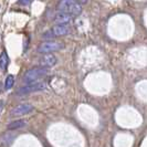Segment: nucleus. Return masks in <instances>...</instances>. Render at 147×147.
<instances>
[{"label": "nucleus", "mask_w": 147, "mask_h": 147, "mask_svg": "<svg viewBox=\"0 0 147 147\" xmlns=\"http://www.w3.org/2000/svg\"><path fill=\"white\" fill-rule=\"evenodd\" d=\"M58 10L62 12H66L72 16H78L81 13L82 7L75 0H60L58 3Z\"/></svg>", "instance_id": "obj_1"}, {"label": "nucleus", "mask_w": 147, "mask_h": 147, "mask_svg": "<svg viewBox=\"0 0 147 147\" xmlns=\"http://www.w3.org/2000/svg\"><path fill=\"white\" fill-rule=\"evenodd\" d=\"M64 48V44L62 42H59V41H45V42H42L38 47L37 51L39 53H52V52H57L60 51Z\"/></svg>", "instance_id": "obj_2"}, {"label": "nucleus", "mask_w": 147, "mask_h": 147, "mask_svg": "<svg viewBox=\"0 0 147 147\" xmlns=\"http://www.w3.org/2000/svg\"><path fill=\"white\" fill-rule=\"evenodd\" d=\"M45 88V83L43 82H38V81H33L30 82V83H27V85L24 86H21L20 88H18L17 91V94L18 95H27V94H30L32 92H38V91H42Z\"/></svg>", "instance_id": "obj_3"}, {"label": "nucleus", "mask_w": 147, "mask_h": 147, "mask_svg": "<svg viewBox=\"0 0 147 147\" xmlns=\"http://www.w3.org/2000/svg\"><path fill=\"white\" fill-rule=\"evenodd\" d=\"M48 73V70L41 66V67H33V69H30L29 71H27L24 74V81L27 83L33 81H38L39 79H41L42 76H44L45 74Z\"/></svg>", "instance_id": "obj_4"}, {"label": "nucleus", "mask_w": 147, "mask_h": 147, "mask_svg": "<svg viewBox=\"0 0 147 147\" xmlns=\"http://www.w3.org/2000/svg\"><path fill=\"white\" fill-rule=\"evenodd\" d=\"M33 111V106L29 103H23L20 104L18 106H16L13 110L11 111V116L12 117H17V116H22L26 114H29Z\"/></svg>", "instance_id": "obj_5"}, {"label": "nucleus", "mask_w": 147, "mask_h": 147, "mask_svg": "<svg viewBox=\"0 0 147 147\" xmlns=\"http://www.w3.org/2000/svg\"><path fill=\"white\" fill-rule=\"evenodd\" d=\"M58 62V59L57 57H54L51 53H44V55L42 58H40V65L44 66V67H50V66H53L57 64Z\"/></svg>", "instance_id": "obj_6"}, {"label": "nucleus", "mask_w": 147, "mask_h": 147, "mask_svg": "<svg viewBox=\"0 0 147 147\" xmlns=\"http://www.w3.org/2000/svg\"><path fill=\"white\" fill-rule=\"evenodd\" d=\"M51 31L54 37H63L70 33V28L67 24H57L52 28Z\"/></svg>", "instance_id": "obj_7"}, {"label": "nucleus", "mask_w": 147, "mask_h": 147, "mask_svg": "<svg viewBox=\"0 0 147 147\" xmlns=\"http://www.w3.org/2000/svg\"><path fill=\"white\" fill-rule=\"evenodd\" d=\"M54 21L57 22L58 24H67V23H70L72 21V15L59 11L54 17Z\"/></svg>", "instance_id": "obj_8"}, {"label": "nucleus", "mask_w": 147, "mask_h": 147, "mask_svg": "<svg viewBox=\"0 0 147 147\" xmlns=\"http://www.w3.org/2000/svg\"><path fill=\"white\" fill-rule=\"evenodd\" d=\"M24 126H26V121L18 119V121H13L10 124H8V129H18V128H22Z\"/></svg>", "instance_id": "obj_9"}, {"label": "nucleus", "mask_w": 147, "mask_h": 147, "mask_svg": "<svg viewBox=\"0 0 147 147\" xmlns=\"http://www.w3.org/2000/svg\"><path fill=\"white\" fill-rule=\"evenodd\" d=\"M8 62H9V58H8L7 52H1V54H0V69L1 70H6L8 65Z\"/></svg>", "instance_id": "obj_10"}, {"label": "nucleus", "mask_w": 147, "mask_h": 147, "mask_svg": "<svg viewBox=\"0 0 147 147\" xmlns=\"http://www.w3.org/2000/svg\"><path fill=\"white\" fill-rule=\"evenodd\" d=\"M13 84H15V78H13V75H8L7 79H6V82H5V88L9 90V88H11L13 86Z\"/></svg>", "instance_id": "obj_11"}, {"label": "nucleus", "mask_w": 147, "mask_h": 147, "mask_svg": "<svg viewBox=\"0 0 147 147\" xmlns=\"http://www.w3.org/2000/svg\"><path fill=\"white\" fill-rule=\"evenodd\" d=\"M54 36H53V33H52V31H48V32H45L43 34V38H45V39H51V38H53Z\"/></svg>", "instance_id": "obj_12"}, {"label": "nucleus", "mask_w": 147, "mask_h": 147, "mask_svg": "<svg viewBox=\"0 0 147 147\" xmlns=\"http://www.w3.org/2000/svg\"><path fill=\"white\" fill-rule=\"evenodd\" d=\"M31 1H32V0H19V5H21V6H27V5H29Z\"/></svg>", "instance_id": "obj_13"}, {"label": "nucleus", "mask_w": 147, "mask_h": 147, "mask_svg": "<svg viewBox=\"0 0 147 147\" xmlns=\"http://www.w3.org/2000/svg\"><path fill=\"white\" fill-rule=\"evenodd\" d=\"M75 1H76L78 3H80V5H85L88 0H75Z\"/></svg>", "instance_id": "obj_14"}, {"label": "nucleus", "mask_w": 147, "mask_h": 147, "mask_svg": "<svg viewBox=\"0 0 147 147\" xmlns=\"http://www.w3.org/2000/svg\"><path fill=\"white\" fill-rule=\"evenodd\" d=\"M0 86H1V83H0ZM0 91H1V88H0Z\"/></svg>", "instance_id": "obj_15"}]
</instances>
